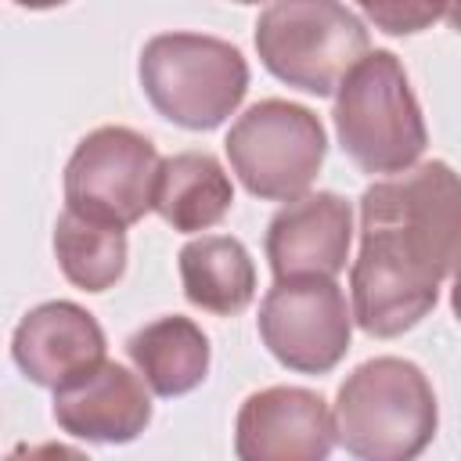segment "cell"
<instances>
[{"mask_svg":"<svg viewBox=\"0 0 461 461\" xmlns=\"http://www.w3.org/2000/svg\"><path fill=\"white\" fill-rule=\"evenodd\" d=\"M54 421L72 439L133 443L151 421V396L126 364L101 360L54 389Z\"/></svg>","mask_w":461,"mask_h":461,"instance_id":"cell-12","label":"cell"},{"mask_svg":"<svg viewBox=\"0 0 461 461\" xmlns=\"http://www.w3.org/2000/svg\"><path fill=\"white\" fill-rule=\"evenodd\" d=\"M18 7H29V11H47V7H61L68 0H14Z\"/></svg>","mask_w":461,"mask_h":461,"instance_id":"cell-18","label":"cell"},{"mask_svg":"<svg viewBox=\"0 0 461 461\" xmlns=\"http://www.w3.org/2000/svg\"><path fill=\"white\" fill-rule=\"evenodd\" d=\"M158 162L144 133L130 126H97L65 162V209L94 223L133 227L151 212Z\"/></svg>","mask_w":461,"mask_h":461,"instance_id":"cell-7","label":"cell"},{"mask_svg":"<svg viewBox=\"0 0 461 461\" xmlns=\"http://www.w3.org/2000/svg\"><path fill=\"white\" fill-rule=\"evenodd\" d=\"M259 339L299 375H328L349 353L353 313L335 277H285L259 303Z\"/></svg>","mask_w":461,"mask_h":461,"instance_id":"cell-8","label":"cell"},{"mask_svg":"<svg viewBox=\"0 0 461 461\" xmlns=\"http://www.w3.org/2000/svg\"><path fill=\"white\" fill-rule=\"evenodd\" d=\"M335 447L328 400L303 385H270L238 407L234 454L241 461H324Z\"/></svg>","mask_w":461,"mask_h":461,"instance_id":"cell-9","label":"cell"},{"mask_svg":"<svg viewBox=\"0 0 461 461\" xmlns=\"http://www.w3.org/2000/svg\"><path fill=\"white\" fill-rule=\"evenodd\" d=\"M126 353L140 382L162 400L198 389L209 375V339L191 317L169 313L148 321L126 339Z\"/></svg>","mask_w":461,"mask_h":461,"instance_id":"cell-14","label":"cell"},{"mask_svg":"<svg viewBox=\"0 0 461 461\" xmlns=\"http://www.w3.org/2000/svg\"><path fill=\"white\" fill-rule=\"evenodd\" d=\"M151 108L184 130H216L249 94L245 54L205 32H158L137 65Z\"/></svg>","mask_w":461,"mask_h":461,"instance_id":"cell-4","label":"cell"},{"mask_svg":"<svg viewBox=\"0 0 461 461\" xmlns=\"http://www.w3.org/2000/svg\"><path fill=\"white\" fill-rule=\"evenodd\" d=\"M364 18L389 36H414L454 18V0H357Z\"/></svg>","mask_w":461,"mask_h":461,"instance_id":"cell-17","label":"cell"},{"mask_svg":"<svg viewBox=\"0 0 461 461\" xmlns=\"http://www.w3.org/2000/svg\"><path fill=\"white\" fill-rule=\"evenodd\" d=\"M234 4H259V0H234Z\"/></svg>","mask_w":461,"mask_h":461,"instance_id":"cell-19","label":"cell"},{"mask_svg":"<svg viewBox=\"0 0 461 461\" xmlns=\"http://www.w3.org/2000/svg\"><path fill=\"white\" fill-rule=\"evenodd\" d=\"M335 443L364 461H411L439 425L429 375L403 357H375L346 375L331 411Z\"/></svg>","mask_w":461,"mask_h":461,"instance_id":"cell-2","label":"cell"},{"mask_svg":"<svg viewBox=\"0 0 461 461\" xmlns=\"http://www.w3.org/2000/svg\"><path fill=\"white\" fill-rule=\"evenodd\" d=\"M223 151L249 194L263 202H292L317 180L328 137L306 104L267 97L230 122Z\"/></svg>","mask_w":461,"mask_h":461,"instance_id":"cell-6","label":"cell"},{"mask_svg":"<svg viewBox=\"0 0 461 461\" xmlns=\"http://www.w3.org/2000/svg\"><path fill=\"white\" fill-rule=\"evenodd\" d=\"M180 285L191 306L234 317L256 295V263L230 234H202L180 249Z\"/></svg>","mask_w":461,"mask_h":461,"instance_id":"cell-15","label":"cell"},{"mask_svg":"<svg viewBox=\"0 0 461 461\" xmlns=\"http://www.w3.org/2000/svg\"><path fill=\"white\" fill-rule=\"evenodd\" d=\"M353 209L335 191H306L285 202L267 223V263L274 281L339 277L349 259Z\"/></svg>","mask_w":461,"mask_h":461,"instance_id":"cell-10","label":"cell"},{"mask_svg":"<svg viewBox=\"0 0 461 461\" xmlns=\"http://www.w3.org/2000/svg\"><path fill=\"white\" fill-rule=\"evenodd\" d=\"M234 205V184L216 155L176 151L158 162L151 209L180 234L216 227Z\"/></svg>","mask_w":461,"mask_h":461,"instance_id":"cell-13","label":"cell"},{"mask_svg":"<svg viewBox=\"0 0 461 461\" xmlns=\"http://www.w3.org/2000/svg\"><path fill=\"white\" fill-rule=\"evenodd\" d=\"M367 43L364 22L342 0H270L256 22L263 68L313 97H331Z\"/></svg>","mask_w":461,"mask_h":461,"instance_id":"cell-5","label":"cell"},{"mask_svg":"<svg viewBox=\"0 0 461 461\" xmlns=\"http://www.w3.org/2000/svg\"><path fill=\"white\" fill-rule=\"evenodd\" d=\"M461 249V187L443 162L407 166L360 194V252L349 313L360 331L396 339L429 317Z\"/></svg>","mask_w":461,"mask_h":461,"instance_id":"cell-1","label":"cell"},{"mask_svg":"<svg viewBox=\"0 0 461 461\" xmlns=\"http://www.w3.org/2000/svg\"><path fill=\"white\" fill-rule=\"evenodd\" d=\"M54 256L68 285L83 292H108L126 274V230L65 209L54 223Z\"/></svg>","mask_w":461,"mask_h":461,"instance_id":"cell-16","label":"cell"},{"mask_svg":"<svg viewBox=\"0 0 461 461\" xmlns=\"http://www.w3.org/2000/svg\"><path fill=\"white\" fill-rule=\"evenodd\" d=\"M335 133L342 151L371 176L414 166L429 144L421 104L393 50H367L335 86Z\"/></svg>","mask_w":461,"mask_h":461,"instance_id":"cell-3","label":"cell"},{"mask_svg":"<svg viewBox=\"0 0 461 461\" xmlns=\"http://www.w3.org/2000/svg\"><path fill=\"white\" fill-rule=\"evenodd\" d=\"M104 328L90 310L68 299H50L29 310L14 335H11V357L18 371L43 389H58L90 367L104 360Z\"/></svg>","mask_w":461,"mask_h":461,"instance_id":"cell-11","label":"cell"}]
</instances>
